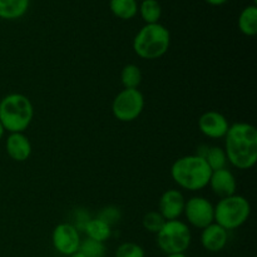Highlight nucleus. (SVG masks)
I'll return each mask as SVG.
<instances>
[{
  "instance_id": "7ed1b4c3",
  "label": "nucleus",
  "mask_w": 257,
  "mask_h": 257,
  "mask_svg": "<svg viewBox=\"0 0 257 257\" xmlns=\"http://www.w3.org/2000/svg\"><path fill=\"white\" fill-rule=\"evenodd\" d=\"M34 118V107L27 95L10 93L0 100V123L5 132H24Z\"/></svg>"
},
{
  "instance_id": "bb28decb",
  "label": "nucleus",
  "mask_w": 257,
  "mask_h": 257,
  "mask_svg": "<svg viewBox=\"0 0 257 257\" xmlns=\"http://www.w3.org/2000/svg\"><path fill=\"white\" fill-rule=\"evenodd\" d=\"M67 257H85V256L83 255V253L80 252V251H77V252L72 253V255H69V256H67Z\"/></svg>"
},
{
  "instance_id": "cd10ccee",
  "label": "nucleus",
  "mask_w": 257,
  "mask_h": 257,
  "mask_svg": "<svg viewBox=\"0 0 257 257\" xmlns=\"http://www.w3.org/2000/svg\"><path fill=\"white\" fill-rule=\"evenodd\" d=\"M166 257H187L186 253H173V255H166Z\"/></svg>"
},
{
  "instance_id": "2eb2a0df",
  "label": "nucleus",
  "mask_w": 257,
  "mask_h": 257,
  "mask_svg": "<svg viewBox=\"0 0 257 257\" xmlns=\"http://www.w3.org/2000/svg\"><path fill=\"white\" fill-rule=\"evenodd\" d=\"M30 0H0V19L17 20L24 17Z\"/></svg>"
},
{
  "instance_id": "1a4fd4ad",
  "label": "nucleus",
  "mask_w": 257,
  "mask_h": 257,
  "mask_svg": "<svg viewBox=\"0 0 257 257\" xmlns=\"http://www.w3.org/2000/svg\"><path fill=\"white\" fill-rule=\"evenodd\" d=\"M80 233L73 223L62 222L54 227L52 232V245L57 252L63 256H69L79 251Z\"/></svg>"
},
{
  "instance_id": "a211bd4d",
  "label": "nucleus",
  "mask_w": 257,
  "mask_h": 257,
  "mask_svg": "<svg viewBox=\"0 0 257 257\" xmlns=\"http://www.w3.org/2000/svg\"><path fill=\"white\" fill-rule=\"evenodd\" d=\"M109 9L113 14L122 20H130L138 13L137 0H110Z\"/></svg>"
},
{
  "instance_id": "f257e3e1",
  "label": "nucleus",
  "mask_w": 257,
  "mask_h": 257,
  "mask_svg": "<svg viewBox=\"0 0 257 257\" xmlns=\"http://www.w3.org/2000/svg\"><path fill=\"white\" fill-rule=\"evenodd\" d=\"M227 162L237 170H251L257 162V130L247 122L230 124L225 137Z\"/></svg>"
},
{
  "instance_id": "ddd939ff",
  "label": "nucleus",
  "mask_w": 257,
  "mask_h": 257,
  "mask_svg": "<svg viewBox=\"0 0 257 257\" xmlns=\"http://www.w3.org/2000/svg\"><path fill=\"white\" fill-rule=\"evenodd\" d=\"M228 231L217 223H211L201 232V245L208 252H220L227 246Z\"/></svg>"
},
{
  "instance_id": "0eeeda50",
  "label": "nucleus",
  "mask_w": 257,
  "mask_h": 257,
  "mask_svg": "<svg viewBox=\"0 0 257 257\" xmlns=\"http://www.w3.org/2000/svg\"><path fill=\"white\" fill-rule=\"evenodd\" d=\"M145 95L140 89H123L112 102L113 117L119 122H133L145 109Z\"/></svg>"
},
{
  "instance_id": "aec40b11",
  "label": "nucleus",
  "mask_w": 257,
  "mask_h": 257,
  "mask_svg": "<svg viewBox=\"0 0 257 257\" xmlns=\"http://www.w3.org/2000/svg\"><path fill=\"white\" fill-rule=\"evenodd\" d=\"M138 12L146 24H156L160 22L162 15V8L157 0H143L138 5Z\"/></svg>"
},
{
  "instance_id": "4468645a",
  "label": "nucleus",
  "mask_w": 257,
  "mask_h": 257,
  "mask_svg": "<svg viewBox=\"0 0 257 257\" xmlns=\"http://www.w3.org/2000/svg\"><path fill=\"white\" fill-rule=\"evenodd\" d=\"M5 150L8 156L15 162H25L29 160L32 156V143L29 138L24 135V132L20 133H9L5 141Z\"/></svg>"
},
{
  "instance_id": "5701e85b",
  "label": "nucleus",
  "mask_w": 257,
  "mask_h": 257,
  "mask_svg": "<svg viewBox=\"0 0 257 257\" xmlns=\"http://www.w3.org/2000/svg\"><path fill=\"white\" fill-rule=\"evenodd\" d=\"M166 220L162 217V215L158 211H150L142 218V225L145 227V230L151 233H155V235L162 228Z\"/></svg>"
},
{
  "instance_id": "9b49d317",
  "label": "nucleus",
  "mask_w": 257,
  "mask_h": 257,
  "mask_svg": "<svg viewBox=\"0 0 257 257\" xmlns=\"http://www.w3.org/2000/svg\"><path fill=\"white\" fill-rule=\"evenodd\" d=\"M186 198L180 190L165 191L158 201V212L166 221L178 220L183 215Z\"/></svg>"
},
{
  "instance_id": "20e7f679",
  "label": "nucleus",
  "mask_w": 257,
  "mask_h": 257,
  "mask_svg": "<svg viewBox=\"0 0 257 257\" xmlns=\"http://www.w3.org/2000/svg\"><path fill=\"white\" fill-rule=\"evenodd\" d=\"M171 34L165 25L146 24L133 39V50L142 59L155 60L162 58L170 49Z\"/></svg>"
},
{
  "instance_id": "a878e982",
  "label": "nucleus",
  "mask_w": 257,
  "mask_h": 257,
  "mask_svg": "<svg viewBox=\"0 0 257 257\" xmlns=\"http://www.w3.org/2000/svg\"><path fill=\"white\" fill-rule=\"evenodd\" d=\"M206 3H208L210 5H213V7H220V5H223L225 3H227V0H205Z\"/></svg>"
},
{
  "instance_id": "9d476101",
  "label": "nucleus",
  "mask_w": 257,
  "mask_h": 257,
  "mask_svg": "<svg viewBox=\"0 0 257 257\" xmlns=\"http://www.w3.org/2000/svg\"><path fill=\"white\" fill-rule=\"evenodd\" d=\"M198 130L205 137L211 140L223 138L230 128L227 118L217 110H207L198 118Z\"/></svg>"
},
{
  "instance_id": "dca6fc26",
  "label": "nucleus",
  "mask_w": 257,
  "mask_h": 257,
  "mask_svg": "<svg viewBox=\"0 0 257 257\" xmlns=\"http://www.w3.org/2000/svg\"><path fill=\"white\" fill-rule=\"evenodd\" d=\"M83 231H84L88 238L99 241V242H105L112 236V227L98 217L89 218L88 222L84 225V227H83Z\"/></svg>"
},
{
  "instance_id": "b1692460",
  "label": "nucleus",
  "mask_w": 257,
  "mask_h": 257,
  "mask_svg": "<svg viewBox=\"0 0 257 257\" xmlns=\"http://www.w3.org/2000/svg\"><path fill=\"white\" fill-rule=\"evenodd\" d=\"M114 257H146V251L136 242H123L115 250Z\"/></svg>"
},
{
  "instance_id": "c756f323",
  "label": "nucleus",
  "mask_w": 257,
  "mask_h": 257,
  "mask_svg": "<svg viewBox=\"0 0 257 257\" xmlns=\"http://www.w3.org/2000/svg\"><path fill=\"white\" fill-rule=\"evenodd\" d=\"M253 257H256V256H253Z\"/></svg>"
},
{
  "instance_id": "f3484780",
  "label": "nucleus",
  "mask_w": 257,
  "mask_h": 257,
  "mask_svg": "<svg viewBox=\"0 0 257 257\" xmlns=\"http://www.w3.org/2000/svg\"><path fill=\"white\" fill-rule=\"evenodd\" d=\"M238 29L246 37H253L257 33V8L256 5H248L242 12L237 20Z\"/></svg>"
},
{
  "instance_id": "393cba45",
  "label": "nucleus",
  "mask_w": 257,
  "mask_h": 257,
  "mask_svg": "<svg viewBox=\"0 0 257 257\" xmlns=\"http://www.w3.org/2000/svg\"><path fill=\"white\" fill-rule=\"evenodd\" d=\"M120 217H122V212H120L119 208L115 207V206H107V207L102 208V211H100L99 215H98V218L104 221L105 223H108L110 227H112L113 225H115V223L119 222Z\"/></svg>"
},
{
  "instance_id": "39448f33",
  "label": "nucleus",
  "mask_w": 257,
  "mask_h": 257,
  "mask_svg": "<svg viewBox=\"0 0 257 257\" xmlns=\"http://www.w3.org/2000/svg\"><path fill=\"white\" fill-rule=\"evenodd\" d=\"M251 215V205L243 196L235 195L220 198L215 205V223L226 231L237 230L247 222Z\"/></svg>"
},
{
  "instance_id": "412c9836",
  "label": "nucleus",
  "mask_w": 257,
  "mask_h": 257,
  "mask_svg": "<svg viewBox=\"0 0 257 257\" xmlns=\"http://www.w3.org/2000/svg\"><path fill=\"white\" fill-rule=\"evenodd\" d=\"M203 158L210 166L211 171L222 170L227 166V157H226L225 150L222 147H218V146H208Z\"/></svg>"
},
{
  "instance_id": "f03ea898",
  "label": "nucleus",
  "mask_w": 257,
  "mask_h": 257,
  "mask_svg": "<svg viewBox=\"0 0 257 257\" xmlns=\"http://www.w3.org/2000/svg\"><path fill=\"white\" fill-rule=\"evenodd\" d=\"M210 166L205 158L197 155H188L178 158L171 166V177L180 188L197 192L207 187L211 177Z\"/></svg>"
},
{
  "instance_id": "423d86ee",
  "label": "nucleus",
  "mask_w": 257,
  "mask_h": 257,
  "mask_svg": "<svg viewBox=\"0 0 257 257\" xmlns=\"http://www.w3.org/2000/svg\"><path fill=\"white\" fill-rule=\"evenodd\" d=\"M192 242V233L186 222L181 220L166 221L156 233V243L165 255L185 253Z\"/></svg>"
},
{
  "instance_id": "6ab92c4d",
  "label": "nucleus",
  "mask_w": 257,
  "mask_h": 257,
  "mask_svg": "<svg viewBox=\"0 0 257 257\" xmlns=\"http://www.w3.org/2000/svg\"><path fill=\"white\" fill-rule=\"evenodd\" d=\"M143 79L142 70L136 64H127L120 72V82L125 89H138Z\"/></svg>"
},
{
  "instance_id": "4be33fe9",
  "label": "nucleus",
  "mask_w": 257,
  "mask_h": 257,
  "mask_svg": "<svg viewBox=\"0 0 257 257\" xmlns=\"http://www.w3.org/2000/svg\"><path fill=\"white\" fill-rule=\"evenodd\" d=\"M79 251L85 257H104L107 248H105L104 242H99V241L87 237L80 242Z\"/></svg>"
},
{
  "instance_id": "6e6552de",
  "label": "nucleus",
  "mask_w": 257,
  "mask_h": 257,
  "mask_svg": "<svg viewBox=\"0 0 257 257\" xmlns=\"http://www.w3.org/2000/svg\"><path fill=\"white\" fill-rule=\"evenodd\" d=\"M183 215L191 226L203 230L215 222V206L206 197L193 196L186 201Z\"/></svg>"
},
{
  "instance_id": "f8f14e48",
  "label": "nucleus",
  "mask_w": 257,
  "mask_h": 257,
  "mask_svg": "<svg viewBox=\"0 0 257 257\" xmlns=\"http://www.w3.org/2000/svg\"><path fill=\"white\" fill-rule=\"evenodd\" d=\"M208 186L215 195L223 198L235 195L237 190V181H236L235 175L226 167L222 170L212 171Z\"/></svg>"
},
{
  "instance_id": "c85d7f7f",
  "label": "nucleus",
  "mask_w": 257,
  "mask_h": 257,
  "mask_svg": "<svg viewBox=\"0 0 257 257\" xmlns=\"http://www.w3.org/2000/svg\"><path fill=\"white\" fill-rule=\"evenodd\" d=\"M4 135H5V130H4V127H3L2 123H0V140L4 137Z\"/></svg>"
}]
</instances>
